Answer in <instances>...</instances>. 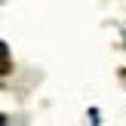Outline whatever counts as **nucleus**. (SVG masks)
<instances>
[{
    "instance_id": "obj_1",
    "label": "nucleus",
    "mask_w": 126,
    "mask_h": 126,
    "mask_svg": "<svg viewBox=\"0 0 126 126\" xmlns=\"http://www.w3.org/2000/svg\"><path fill=\"white\" fill-rule=\"evenodd\" d=\"M120 77H123V80H126V71H120Z\"/></svg>"
}]
</instances>
